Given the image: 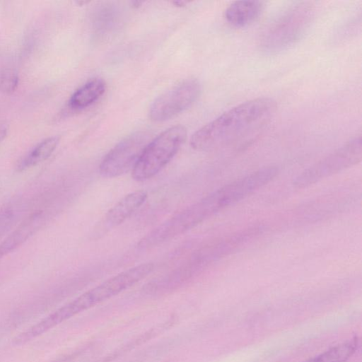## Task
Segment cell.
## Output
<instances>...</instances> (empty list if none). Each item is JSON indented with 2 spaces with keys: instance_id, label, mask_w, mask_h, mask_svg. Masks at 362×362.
<instances>
[{
  "instance_id": "cell-4",
  "label": "cell",
  "mask_w": 362,
  "mask_h": 362,
  "mask_svg": "<svg viewBox=\"0 0 362 362\" xmlns=\"http://www.w3.org/2000/svg\"><path fill=\"white\" fill-rule=\"evenodd\" d=\"M187 138V129L176 125L151 139L132 170L136 181H144L157 175L177 154Z\"/></svg>"
},
{
  "instance_id": "cell-6",
  "label": "cell",
  "mask_w": 362,
  "mask_h": 362,
  "mask_svg": "<svg viewBox=\"0 0 362 362\" xmlns=\"http://www.w3.org/2000/svg\"><path fill=\"white\" fill-rule=\"evenodd\" d=\"M151 140V134L146 131L127 136L104 156L99 165L100 175L114 178L132 172Z\"/></svg>"
},
{
  "instance_id": "cell-3",
  "label": "cell",
  "mask_w": 362,
  "mask_h": 362,
  "mask_svg": "<svg viewBox=\"0 0 362 362\" xmlns=\"http://www.w3.org/2000/svg\"><path fill=\"white\" fill-rule=\"evenodd\" d=\"M153 269L152 262L127 269L61 306V313L68 320L132 287L148 276Z\"/></svg>"
},
{
  "instance_id": "cell-15",
  "label": "cell",
  "mask_w": 362,
  "mask_h": 362,
  "mask_svg": "<svg viewBox=\"0 0 362 362\" xmlns=\"http://www.w3.org/2000/svg\"><path fill=\"white\" fill-rule=\"evenodd\" d=\"M113 11L109 8H103L96 17V24L98 28L105 29L110 26L114 20Z\"/></svg>"
},
{
  "instance_id": "cell-16",
  "label": "cell",
  "mask_w": 362,
  "mask_h": 362,
  "mask_svg": "<svg viewBox=\"0 0 362 362\" xmlns=\"http://www.w3.org/2000/svg\"><path fill=\"white\" fill-rule=\"evenodd\" d=\"M14 216L11 210L6 209L0 212V236L6 233L11 228Z\"/></svg>"
},
{
  "instance_id": "cell-7",
  "label": "cell",
  "mask_w": 362,
  "mask_h": 362,
  "mask_svg": "<svg viewBox=\"0 0 362 362\" xmlns=\"http://www.w3.org/2000/svg\"><path fill=\"white\" fill-rule=\"evenodd\" d=\"M201 86L196 79H188L158 97L149 109L154 122H164L189 107L198 98Z\"/></svg>"
},
{
  "instance_id": "cell-1",
  "label": "cell",
  "mask_w": 362,
  "mask_h": 362,
  "mask_svg": "<svg viewBox=\"0 0 362 362\" xmlns=\"http://www.w3.org/2000/svg\"><path fill=\"white\" fill-rule=\"evenodd\" d=\"M276 110V101L267 97L238 104L194 133L192 148L204 151L230 144L264 127Z\"/></svg>"
},
{
  "instance_id": "cell-5",
  "label": "cell",
  "mask_w": 362,
  "mask_h": 362,
  "mask_svg": "<svg viewBox=\"0 0 362 362\" xmlns=\"http://www.w3.org/2000/svg\"><path fill=\"white\" fill-rule=\"evenodd\" d=\"M362 139L359 135L311 165L293 181L297 189H304L334 175L361 161Z\"/></svg>"
},
{
  "instance_id": "cell-13",
  "label": "cell",
  "mask_w": 362,
  "mask_h": 362,
  "mask_svg": "<svg viewBox=\"0 0 362 362\" xmlns=\"http://www.w3.org/2000/svg\"><path fill=\"white\" fill-rule=\"evenodd\" d=\"M358 339H354L333 346L304 362H346L356 352Z\"/></svg>"
},
{
  "instance_id": "cell-2",
  "label": "cell",
  "mask_w": 362,
  "mask_h": 362,
  "mask_svg": "<svg viewBox=\"0 0 362 362\" xmlns=\"http://www.w3.org/2000/svg\"><path fill=\"white\" fill-rule=\"evenodd\" d=\"M315 14L312 2L300 1L291 6L265 30L261 40L264 51L274 53L287 49L305 34Z\"/></svg>"
},
{
  "instance_id": "cell-12",
  "label": "cell",
  "mask_w": 362,
  "mask_h": 362,
  "mask_svg": "<svg viewBox=\"0 0 362 362\" xmlns=\"http://www.w3.org/2000/svg\"><path fill=\"white\" fill-rule=\"evenodd\" d=\"M59 142V136L48 137L40 141L20 160L17 165L18 170H25L47 159Z\"/></svg>"
},
{
  "instance_id": "cell-11",
  "label": "cell",
  "mask_w": 362,
  "mask_h": 362,
  "mask_svg": "<svg viewBox=\"0 0 362 362\" xmlns=\"http://www.w3.org/2000/svg\"><path fill=\"white\" fill-rule=\"evenodd\" d=\"M105 83L101 78H94L86 82L78 88L69 100V107L75 110L86 108L104 93Z\"/></svg>"
},
{
  "instance_id": "cell-10",
  "label": "cell",
  "mask_w": 362,
  "mask_h": 362,
  "mask_svg": "<svg viewBox=\"0 0 362 362\" xmlns=\"http://www.w3.org/2000/svg\"><path fill=\"white\" fill-rule=\"evenodd\" d=\"M43 216L35 213L0 243V259L13 251L31 236L41 226Z\"/></svg>"
},
{
  "instance_id": "cell-8",
  "label": "cell",
  "mask_w": 362,
  "mask_h": 362,
  "mask_svg": "<svg viewBox=\"0 0 362 362\" xmlns=\"http://www.w3.org/2000/svg\"><path fill=\"white\" fill-rule=\"evenodd\" d=\"M148 194L144 190H136L126 194L105 214L101 228L108 230L124 223L146 200Z\"/></svg>"
},
{
  "instance_id": "cell-18",
  "label": "cell",
  "mask_w": 362,
  "mask_h": 362,
  "mask_svg": "<svg viewBox=\"0 0 362 362\" xmlns=\"http://www.w3.org/2000/svg\"><path fill=\"white\" fill-rule=\"evenodd\" d=\"M52 362H61V361H52Z\"/></svg>"
},
{
  "instance_id": "cell-9",
  "label": "cell",
  "mask_w": 362,
  "mask_h": 362,
  "mask_svg": "<svg viewBox=\"0 0 362 362\" xmlns=\"http://www.w3.org/2000/svg\"><path fill=\"white\" fill-rule=\"evenodd\" d=\"M264 3L257 0H240L231 3L224 11L226 21L236 28L247 26L263 11Z\"/></svg>"
},
{
  "instance_id": "cell-14",
  "label": "cell",
  "mask_w": 362,
  "mask_h": 362,
  "mask_svg": "<svg viewBox=\"0 0 362 362\" xmlns=\"http://www.w3.org/2000/svg\"><path fill=\"white\" fill-rule=\"evenodd\" d=\"M18 84V74L13 69H6L0 73V91L10 94L14 92Z\"/></svg>"
},
{
  "instance_id": "cell-17",
  "label": "cell",
  "mask_w": 362,
  "mask_h": 362,
  "mask_svg": "<svg viewBox=\"0 0 362 362\" xmlns=\"http://www.w3.org/2000/svg\"><path fill=\"white\" fill-rule=\"evenodd\" d=\"M8 132V127L5 125L0 126V142L4 139Z\"/></svg>"
}]
</instances>
